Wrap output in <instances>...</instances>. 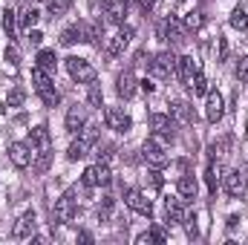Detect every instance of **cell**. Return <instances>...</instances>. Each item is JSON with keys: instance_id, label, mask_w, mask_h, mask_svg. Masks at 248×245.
<instances>
[{"instance_id": "cell-1", "label": "cell", "mask_w": 248, "mask_h": 245, "mask_svg": "<svg viewBox=\"0 0 248 245\" xmlns=\"http://www.w3.org/2000/svg\"><path fill=\"white\" fill-rule=\"evenodd\" d=\"M32 81H35V92H38V98H41L46 107H58V104H61V92L55 90L49 72H44L41 66H35V69H32Z\"/></svg>"}, {"instance_id": "cell-49", "label": "cell", "mask_w": 248, "mask_h": 245, "mask_svg": "<svg viewBox=\"0 0 248 245\" xmlns=\"http://www.w3.org/2000/svg\"><path fill=\"white\" fill-rule=\"evenodd\" d=\"M179 3H182V0H179Z\"/></svg>"}, {"instance_id": "cell-38", "label": "cell", "mask_w": 248, "mask_h": 245, "mask_svg": "<svg viewBox=\"0 0 248 245\" xmlns=\"http://www.w3.org/2000/svg\"><path fill=\"white\" fill-rule=\"evenodd\" d=\"M185 26L187 29H199V26H202V15H199V12H190L187 20H185Z\"/></svg>"}, {"instance_id": "cell-28", "label": "cell", "mask_w": 248, "mask_h": 245, "mask_svg": "<svg viewBox=\"0 0 248 245\" xmlns=\"http://www.w3.org/2000/svg\"><path fill=\"white\" fill-rule=\"evenodd\" d=\"M69 9H72V0H49V6H46V12H49L52 20L55 17H63Z\"/></svg>"}, {"instance_id": "cell-25", "label": "cell", "mask_w": 248, "mask_h": 245, "mask_svg": "<svg viewBox=\"0 0 248 245\" xmlns=\"http://www.w3.org/2000/svg\"><path fill=\"white\" fill-rule=\"evenodd\" d=\"M176 190H179V196H185V199H196V190H199V184H196V179H193L190 173H185V176H179Z\"/></svg>"}, {"instance_id": "cell-10", "label": "cell", "mask_w": 248, "mask_h": 245, "mask_svg": "<svg viewBox=\"0 0 248 245\" xmlns=\"http://www.w3.org/2000/svg\"><path fill=\"white\" fill-rule=\"evenodd\" d=\"M32 156H35V150L29 147V141H12L9 144V159H12V165L15 168H29L32 165Z\"/></svg>"}, {"instance_id": "cell-2", "label": "cell", "mask_w": 248, "mask_h": 245, "mask_svg": "<svg viewBox=\"0 0 248 245\" xmlns=\"http://www.w3.org/2000/svg\"><path fill=\"white\" fill-rule=\"evenodd\" d=\"M98 136H101V127H93V124H90V127H84V133H81V136H78V138L69 144V150H66V159H69V162H78V159H84V156L90 153V147L98 141Z\"/></svg>"}, {"instance_id": "cell-40", "label": "cell", "mask_w": 248, "mask_h": 245, "mask_svg": "<svg viewBox=\"0 0 248 245\" xmlns=\"http://www.w3.org/2000/svg\"><path fill=\"white\" fill-rule=\"evenodd\" d=\"M225 58H228V41L219 38V55H217V61H225Z\"/></svg>"}, {"instance_id": "cell-21", "label": "cell", "mask_w": 248, "mask_h": 245, "mask_svg": "<svg viewBox=\"0 0 248 245\" xmlns=\"http://www.w3.org/2000/svg\"><path fill=\"white\" fill-rule=\"evenodd\" d=\"M159 35H162L165 41H170V44H182V41H185V38H182V29H179V23H176V17H165Z\"/></svg>"}, {"instance_id": "cell-20", "label": "cell", "mask_w": 248, "mask_h": 245, "mask_svg": "<svg viewBox=\"0 0 248 245\" xmlns=\"http://www.w3.org/2000/svg\"><path fill=\"white\" fill-rule=\"evenodd\" d=\"M87 127V107H69V113H66V130L69 133H78V130H84Z\"/></svg>"}, {"instance_id": "cell-6", "label": "cell", "mask_w": 248, "mask_h": 245, "mask_svg": "<svg viewBox=\"0 0 248 245\" xmlns=\"http://www.w3.org/2000/svg\"><path fill=\"white\" fill-rule=\"evenodd\" d=\"M110 182H113V173H110L107 162L90 165V168L84 170V184H87V187H107Z\"/></svg>"}, {"instance_id": "cell-42", "label": "cell", "mask_w": 248, "mask_h": 245, "mask_svg": "<svg viewBox=\"0 0 248 245\" xmlns=\"http://www.w3.org/2000/svg\"><path fill=\"white\" fill-rule=\"evenodd\" d=\"M150 243H156L150 231H147V234H139V237H136V245H150Z\"/></svg>"}, {"instance_id": "cell-36", "label": "cell", "mask_w": 248, "mask_h": 245, "mask_svg": "<svg viewBox=\"0 0 248 245\" xmlns=\"http://www.w3.org/2000/svg\"><path fill=\"white\" fill-rule=\"evenodd\" d=\"M217 176H219V165H208V170H205V179H208V187H211V193H217Z\"/></svg>"}, {"instance_id": "cell-29", "label": "cell", "mask_w": 248, "mask_h": 245, "mask_svg": "<svg viewBox=\"0 0 248 245\" xmlns=\"http://www.w3.org/2000/svg\"><path fill=\"white\" fill-rule=\"evenodd\" d=\"M187 90H190L193 95H208V78H205L202 72H196V75L190 78V84H187Z\"/></svg>"}, {"instance_id": "cell-26", "label": "cell", "mask_w": 248, "mask_h": 245, "mask_svg": "<svg viewBox=\"0 0 248 245\" xmlns=\"http://www.w3.org/2000/svg\"><path fill=\"white\" fill-rule=\"evenodd\" d=\"M61 44L63 46H72V44H84V32H81V23H72L61 32Z\"/></svg>"}, {"instance_id": "cell-32", "label": "cell", "mask_w": 248, "mask_h": 245, "mask_svg": "<svg viewBox=\"0 0 248 245\" xmlns=\"http://www.w3.org/2000/svg\"><path fill=\"white\" fill-rule=\"evenodd\" d=\"M182 222H185V231L190 240H199V228H196V214L193 211H185V216H182Z\"/></svg>"}, {"instance_id": "cell-31", "label": "cell", "mask_w": 248, "mask_h": 245, "mask_svg": "<svg viewBox=\"0 0 248 245\" xmlns=\"http://www.w3.org/2000/svg\"><path fill=\"white\" fill-rule=\"evenodd\" d=\"M87 104H90V107H95V110H101V107H104V95H101L98 84H90V92H87Z\"/></svg>"}, {"instance_id": "cell-30", "label": "cell", "mask_w": 248, "mask_h": 245, "mask_svg": "<svg viewBox=\"0 0 248 245\" xmlns=\"http://www.w3.org/2000/svg\"><path fill=\"white\" fill-rule=\"evenodd\" d=\"M231 26H234V29H240V32H246V29H248V15H246V9H243V6H237V9L231 12Z\"/></svg>"}, {"instance_id": "cell-22", "label": "cell", "mask_w": 248, "mask_h": 245, "mask_svg": "<svg viewBox=\"0 0 248 245\" xmlns=\"http://www.w3.org/2000/svg\"><path fill=\"white\" fill-rule=\"evenodd\" d=\"M176 75H179V81L182 84H190V78L196 75V63H193V58L190 55H182V58H176Z\"/></svg>"}, {"instance_id": "cell-14", "label": "cell", "mask_w": 248, "mask_h": 245, "mask_svg": "<svg viewBox=\"0 0 248 245\" xmlns=\"http://www.w3.org/2000/svg\"><path fill=\"white\" fill-rule=\"evenodd\" d=\"M208 104H205V119L211 124H217L222 119V113H225V101H222V95L217 92V90H208Z\"/></svg>"}, {"instance_id": "cell-34", "label": "cell", "mask_w": 248, "mask_h": 245, "mask_svg": "<svg viewBox=\"0 0 248 245\" xmlns=\"http://www.w3.org/2000/svg\"><path fill=\"white\" fill-rule=\"evenodd\" d=\"M113 205H116L113 196H104V199H101V205H98V219H101V222H110V216H113Z\"/></svg>"}, {"instance_id": "cell-11", "label": "cell", "mask_w": 248, "mask_h": 245, "mask_svg": "<svg viewBox=\"0 0 248 245\" xmlns=\"http://www.w3.org/2000/svg\"><path fill=\"white\" fill-rule=\"evenodd\" d=\"M35 225H38L35 211L20 214V219H17V222H15V228H12V240H26V237H32V234H35Z\"/></svg>"}, {"instance_id": "cell-3", "label": "cell", "mask_w": 248, "mask_h": 245, "mask_svg": "<svg viewBox=\"0 0 248 245\" xmlns=\"http://www.w3.org/2000/svg\"><path fill=\"white\" fill-rule=\"evenodd\" d=\"M66 72H69V78L78 81V84H95V78H98L95 66L90 61H84V58H78V55H69V58H66Z\"/></svg>"}, {"instance_id": "cell-27", "label": "cell", "mask_w": 248, "mask_h": 245, "mask_svg": "<svg viewBox=\"0 0 248 245\" xmlns=\"http://www.w3.org/2000/svg\"><path fill=\"white\" fill-rule=\"evenodd\" d=\"M38 17H41V15H38V9H32V6H23V9H20V15H17L20 26H23L26 32H29V29H32V26L38 23Z\"/></svg>"}, {"instance_id": "cell-9", "label": "cell", "mask_w": 248, "mask_h": 245, "mask_svg": "<svg viewBox=\"0 0 248 245\" xmlns=\"http://www.w3.org/2000/svg\"><path fill=\"white\" fill-rule=\"evenodd\" d=\"M104 122L110 130H116V133H130L133 130V119L124 113L122 107H107L104 110Z\"/></svg>"}, {"instance_id": "cell-16", "label": "cell", "mask_w": 248, "mask_h": 245, "mask_svg": "<svg viewBox=\"0 0 248 245\" xmlns=\"http://www.w3.org/2000/svg\"><path fill=\"white\" fill-rule=\"evenodd\" d=\"M29 147L32 150H52V138H49V130H46V124H38V127H32L29 130Z\"/></svg>"}, {"instance_id": "cell-41", "label": "cell", "mask_w": 248, "mask_h": 245, "mask_svg": "<svg viewBox=\"0 0 248 245\" xmlns=\"http://www.w3.org/2000/svg\"><path fill=\"white\" fill-rule=\"evenodd\" d=\"M147 176H150V184H153V187H162V173H159V168H156V170H150Z\"/></svg>"}, {"instance_id": "cell-48", "label": "cell", "mask_w": 248, "mask_h": 245, "mask_svg": "<svg viewBox=\"0 0 248 245\" xmlns=\"http://www.w3.org/2000/svg\"><path fill=\"white\" fill-rule=\"evenodd\" d=\"M78 240H81V243H93V237H90L87 231H81V234H78Z\"/></svg>"}, {"instance_id": "cell-37", "label": "cell", "mask_w": 248, "mask_h": 245, "mask_svg": "<svg viewBox=\"0 0 248 245\" xmlns=\"http://www.w3.org/2000/svg\"><path fill=\"white\" fill-rule=\"evenodd\" d=\"M237 78L248 84V55L246 58H240V63H237Z\"/></svg>"}, {"instance_id": "cell-33", "label": "cell", "mask_w": 248, "mask_h": 245, "mask_svg": "<svg viewBox=\"0 0 248 245\" xmlns=\"http://www.w3.org/2000/svg\"><path fill=\"white\" fill-rule=\"evenodd\" d=\"M23 101H26V90H23V87L9 90V95H6V104H9V107H20Z\"/></svg>"}, {"instance_id": "cell-12", "label": "cell", "mask_w": 248, "mask_h": 245, "mask_svg": "<svg viewBox=\"0 0 248 245\" xmlns=\"http://www.w3.org/2000/svg\"><path fill=\"white\" fill-rule=\"evenodd\" d=\"M222 187H225V193L228 196H243L248 190V176L243 173V170H228V176H225V182H222Z\"/></svg>"}, {"instance_id": "cell-24", "label": "cell", "mask_w": 248, "mask_h": 245, "mask_svg": "<svg viewBox=\"0 0 248 245\" xmlns=\"http://www.w3.org/2000/svg\"><path fill=\"white\" fill-rule=\"evenodd\" d=\"M35 66H41L44 72L55 75V69H58V58H55V49H41V52H38V63H35Z\"/></svg>"}, {"instance_id": "cell-17", "label": "cell", "mask_w": 248, "mask_h": 245, "mask_svg": "<svg viewBox=\"0 0 248 245\" xmlns=\"http://www.w3.org/2000/svg\"><path fill=\"white\" fill-rule=\"evenodd\" d=\"M116 92H119V98H133V92H136V75H133V69H124L119 72V78H116Z\"/></svg>"}, {"instance_id": "cell-23", "label": "cell", "mask_w": 248, "mask_h": 245, "mask_svg": "<svg viewBox=\"0 0 248 245\" xmlns=\"http://www.w3.org/2000/svg\"><path fill=\"white\" fill-rule=\"evenodd\" d=\"M170 113H173L182 124H196V113H193V107H190L187 101H173V104H170Z\"/></svg>"}, {"instance_id": "cell-8", "label": "cell", "mask_w": 248, "mask_h": 245, "mask_svg": "<svg viewBox=\"0 0 248 245\" xmlns=\"http://www.w3.org/2000/svg\"><path fill=\"white\" fill-rule=\"evenodd\" d=\"M124 202H127V208H133L136 214H141V216H153V205H150V199L141 193V190H136V187H127L124 190Z\"/></svg>"}, {"instance_id": "cell-13", "label": "cell", "mask_w": 248, "mask_h": 245, "mask_svg": "<svg viewBox=\"0 0 248 245\" xmlns=\"http://www.w3.org/2000/svg\"><path fill=\"white\" fill-rule=\"evenodd\" d=\"M130 38H133V29H130V26H122V29L113 35V41L107 44V49H104V52H107V58H119L124 49L130 46Z\"/></svg>"}, {"instance_id": "cell-46", "label": "cell", "mask_w": 248, "mask_h": 245, "mask_svg": "<svg viewBox=\"0 0 248 245\" xmlns=\"http://www.w3.org/2000/svg\"><path fill=\"white\" fill-rule=\"evenodd\" d=\"M237 225H240V216H228V228H231V231H234V228H237Z\"/></svg>"}, {"instance_id": "cell-43", "label": "cell", "mask_w": 248, "mask_h": 245, "mask_svg": "<svg viewBox=\"0 0 248 245\" xmlns=\"http://www.w3.org/2000/svg\"><path fill=\"white\" fill-rule=\"evenodd\" d=\"M41 41H44V35H41L38 29H29V44H35V46H38Z\"/></svg>"}, {"instance_id": "cell-44", "label": "cell", "mask_w": 248, "mask_h": 245, "mask_svg": "<svg viewBox=\"0 0 248 245\" xmlns=\"http://www.w3.org/2000/svg\"><path fill=\"white\" fill-rule=\"evenodd\" d=\"M150 234H153V240H156V243H165V240H168V234H165L162 228H150Z\"/></svg>"}, {"instance_id": "cell-19", "label": "cell", "mask_w": 248, "mask_h": 245, "mask_svg": "<svg viewBox=\"0 0 248 245\" xmlns=\"http://www.w3.org/2000/svg\"><path fill=\"white\" fill-rule=\"evenodd\" d=\"M182 216H185L182 199L168 196V199H165V219H168V225H179V222H182Z\"/></svg>"}, {"instance_id": "cell-4", "label": "cell", "mask_w": 248, "mask_h": 245, "mask_svg": "<svg viewBox=\"0 0 248 245\" xmlns=\"http://www.w3.org/2000/svg\"><path fill=\"white\" fill-rule=\"evenodd\" d=\"M141 156H144V162L150 165V168H168V153H165V147H162V141H159V136H150L144 144H141Z\"/></svg>"}, {"instance_id": "cell-45", "label": "cell", "mask_w": 248, "mask_h": 245, "mask_svg": "<svg viewBox=\"0 0 248 245\" xmlns=\"http://www.w3.org/2000/svg\"><path fill=\"white\" fill-rule=\"evenodd\" d=\"M139 87H141V90H144V92H153V90H156V87H153V81H150V78H144V81H139Z\"/></svg>"}, {"instance_id": "cell-15", "label": "cell", "mask_w": 248, "mask_h": 245, "mask_svg": "<svg viewBox=\"0 0 248 245\" xmlns=\"http://www.w3.org/2000/svg\"><path fill=\"white\" fill-rule=\"evenodd\" d=\"M150 130L159 138H173V119L165 113H150Z\"/></svg>"}, {"instance_id": "cell-35", "label": "cell", "mask_w": 248, "mask_h": 245, "mask_svg": "<svg viewBox=\"0 0 248 245\" xmlns=\"http://www.w3.org/2000/svg\"><path fill=\"white\" fill-rule=\"evenodd\" d=\"M15 17H17V15L6 6V9H3V29H6V35H9V38H15Z\"/></svg>"}, {"instance_id": "cell-39", "label": "cell", "mask_w": 248, "mask_h": 245, "mask_svg": "<svg viewBox=\"0 0 248 245\" xmlns=\"http://www.w3.org/2000/svg\"><path fill=\"white\" fill-rule=\"evenodd\" d=\"M6 61L12 63V66H17V63H20V55H17V49H15V46H9V49H6Z\"/></svg>"}, {"instance_id": "cell-5", "label": "cell", "mask_w": 248, "mask_h": 245, "mask_svg": "<svg viewBox=\"0 0 248 245\" xmlns=\"http://www.w3.org/2000/svg\"><path fill=\"white\" fill-rule=\"evenodd\" d=\"M75 216H78V202H75V190H69V193H63L61 199L55 202L52 219L55 222H72Z\"/></svg>"}, {"instance_id": "cell-18", "label": "cell", "mask_w": 248, "mask_h": 245, "mask_svg": "<svg viewBox=\"0 0 248 245\" xmlns=\"http://www.w3.org/2000/svg\"><path fill=\"white\" fill-rule=\"evenodd\" d=\"M104 15H107L110 23L122 26L124 17H127V0H104Z\"/></svg>"}, {"instance_id": "cell-7", "label": "cell", "mask_w": 248, "mask_h": 245, "mask_svg": "<svg viewBox=\"0 0 248 245\" xmlns=\"http://www.w3.org/2000/svg\"><path fill=\"white\" fill-rule=\"evenodd\" d=\"M176 72V55L173 52H159L150 61V75L153 78H170Z\"/></svg>"}, {"instance_id": "cell-47", "label": "cell", "mask_w": 248, "mask_h": 245, "mask_svg": "<svg viewBox=\"0 0 248 245\" xmlns=\"http://www.w3.org/2000/svg\"><path fill=\"white\" fill-rule=\"evenodd\" d=\"M139 3H141V9H144V12H150V9H153V3H156V0H139Z\"/></svg>"}]
</instances>
